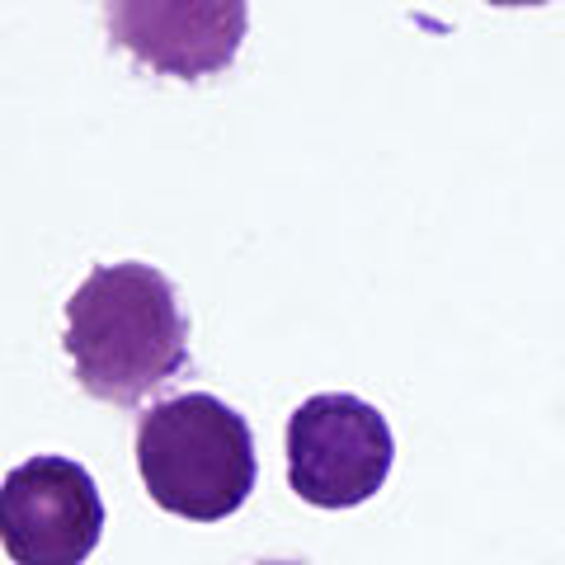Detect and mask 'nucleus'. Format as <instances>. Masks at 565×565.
Here are the masks:
<instances>
[{"label": "nucleus", "mask_w": 565, "mask_h": 565, "mask_svg": "<svg viewBox=\"0 0 565 565\" xmlns=\"http://www.w3.org/2000/svg\"><path fill=\"white\" fill-rule=\"evenodd\" d=\"M259 565H297V561H259Z\"/></svg>", "instance_id": "obj_6"}, {"label": "nucleus", "mask_w": 565, "mask_h": 565, "mask_svg": "<svg viewBox=\"0 0 565 565\" xmlns=\"http://www.w3.org/2000/svg\"><path fill=\"white\" fill-rule=\"evenodd\" d=\"M137 471L161 509L217 523L255 490V438L245 415L207 392L156 401L137 424Z\"/></svg>", "instance_id": "obj_2"}, {"label": "nucleus", "mask_w": 565, "mask_h": 565, "mask_svg": "<svg viewBox=\"0 0 565 565\" xmlns=\"http://www.w3.org/2000/svg\"><path fill=\"white\" fill-rule=\"evenodd\" d=\"M392 429L377 405L326 392L288 419V481L316 509H353L392 476Z\"/></svg>", "instance_id": "obj_3"}, {"label": "nucleus", "mask_w": 565, "mask_h": 565, "mask_svg": "<svg viewBox=\"0 0 565 565\" xmlns=\"http://www.w3.org/2000/svg\"><path fill=\"white\" fill-rule=\"evenodd\" d=\"M250 24L241 0H114L109 33L137 62L180 81L232 66Z\"/></svg>", "instance_id": "obj_5"}, {"label": "nucleus", "mask_w": 565, "mask_h": 565, "mask_svg": "<svg viewBox=\"0 0 565 565\" xmlns=\"http://www.w3.org/2000/svg\"><path fill=\"white\" fill-rule=\"evenodd\" d=\"M62 349L99 401L137 405L189 367V316L151 264H99L71 292Z\"/></svg>", "instance_id": "obj_1"}, {"label": "nucleus", "mask_w": 565, "mask_h": 565, "mask_svg": "<svg viewBox=\"0 0 565 565\" xmlns=\"http://www.w3.org/2000/svg\"><path fill=\"white\" fill-rule=\"evenodd\" d=\"M99 533L104 500L71 457H29L0 486V546L14 565H81Z\"/></svg>", "instance_id": "obj_4"}]
</instances>
